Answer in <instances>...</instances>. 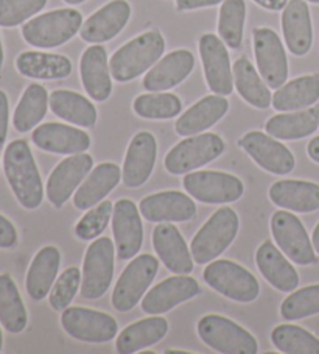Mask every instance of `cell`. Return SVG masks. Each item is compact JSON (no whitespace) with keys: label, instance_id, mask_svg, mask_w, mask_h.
Masks as SVG:
<instances>
[{"label":"cell","instance_id":"1","mask_svg":"<svg viewBox=\"0 0 319 354\" xmlns=\"http://www.w3.org/2000/svg\"><path fill=\"white\" fill-rule=\"evenodd\" d=\"M3 170L17 201L26 209L39 207L44 198V187L27 140L16 139L8 144L3 155Z\"/></svg>","mask_w":319,"mask_h":354},{"label":"cell","instance_id":"2","mask_svg":"<svg viewBox=\"0 0 319 354\" xmlns=\"http://www.w3.org/2000/svg\"><path fill=\"white\" fill-rule=\"evenodd\" d=\"M165 50V41L159 32H146L126 42L115 52L109 69L115 82H131L155 66Z\"/></svg>","mask_w":319,"mask_h":354},{"label":"cell","instance_id":"3","mask_svg":"<svg viewBox=\"0 0 319 354\" xmlns=\"http://www.w3.org/2000/svg\"><path fill=\"white\" fill-rule=\"evenodd\" d=\"M83 26V16L73 8L53 10L39 15L22 26V36L30 46L53 48L66 44Z\"/></svg>","mask_w":319,"mask_h":354},{"label":"cell","instance_id":"4","mask_svg":"<svg viewBox=\"0 0 319 354\" xmlns=\"http://www.w3.org/2000/svg\"><path fill=\"white\" fill-rule=\"evenodd\" d=\"M238 227L240 222L232 207L224 206L213 212L190 243V252L196 264H209L223 254L234 242Z\"/></svg>","mask_w":319,"mask_h":354},{"label":"cell","instance_id":"5","mask_svg":"<svg viewBox=\"0 0 319 354\" xmlns=\"http://www.w3.org/2000/svg\"><path fill=\"white\" fill-rule=\"evenodd\" d=\"M202 278L218 294L238 303H251L260 295V284L254 274L228 259L209 262Z\"/></svg>","mask_w":319,"mask_h":354},{"label":"cell","instance_id":"6","mask_svg":"<svg viewBox=\"0 0 319 354\" xmlns=\"http://www.w3.org/2000/svg\"><path fill=\"white\" fill-rule=\"evenodd\" d=\"M198 335L207 346L223 354H255L259 351L253 334L218 314L202 317L198 322Z\"/></svg>","mask_w":319,"mask_h":354},{"label":"cell","instance_id":"7","mask_svg":"<svg viewBox=\"0 0 319 354\" xmlns=\"http://www.w3.org/2000/svg\"><path fill=\"white\" fill-rule=\"evenodd\" d=\"M224 142L218 134H196L181 140L165 156V169L173 175H186L200 169L222 155Z\"/></svg>","mask_w":319,"mask_h":354},{"label":"cell","instance_id":"8","mask_svg":"<svg viewBox=\"0 0 319 354\" xmlns=\"http://www.w3.org/2000/svg\"><path fill=\"white\" fill-rule=\"evenodd\" d=\"M159 270V259L140 254L126 266L113 292V306L119 313H130L142 300Z\"/></svg>","mask_w":319,"mask_h":354},{"label":"cell","instance_id":"9","mask_svg":"<svg viewBox=\"0 0 319 354\" xmlns=\"http://www.w3.org/2000/svg\"><path fill=\"white\" fill-rule=\"evenodd\" d=\"M182 186L190 197L207 205L232 203L240 200L244 194V185L240 178L218 170L187 174Z\"/></svg>","mask_w":319,"mask_h":354},{"label":"cell","instance_id":"10","mask_svg":"<svg viewBox=\"0 0 319 354\" xmlns=\"http://www.w3.org/2000/svg\"><path fill=\"white\" fill-rule=\"evenodd\" d=\"M114 243L109 237H98L89 245L83 262L81 297L97 300L106 294L114 277Z\"/></svg>","mask_w":319,"mask_h":354},{"label":"cell","instance_id":"11","mask_svg":"<svg viewBox=\"0 0 319 354\" xmlns=\"http://www.w3.org/2000/svg\"><path fill=\"white\" fill-rule=\"evenodd\" d=\"M61 325L70 337L88 344H106L119 331L114 317L89 308H69L63 310Z\"/></svg>","mask_w":319,"mask_h":354},{"label":"cell","instance_id":"12","mask_svg":"<svg viewBox=\"0 0 319 354\" xmlns=\"http://www.w3.org/2000/svg\"><path fill=\"white\" fill-rule=\"evenodd\" d=\"M271 233L278 247L298 266H310L316 262V254L307 230L291 212L278 211L271 217Z\"/></svg>","mask_w":319,"mask_h":354},{"label":"cell","instance_id":"13","mask_svg":"<svg viewBox=\"0 0 319 354\" xmlns=\"http://www.w3.org/2000/svg\"><path fill=\"white\" fill-rule=\"evenodd\" d=\"M254 53L260 75L269 88L279 89L288 78V59L284 44L271 28L254 30Z\"/></svg>","mask_w":319,"mask_h":354},{"label":"cell","instance_id":"14","mask_svg":"<svg viewBox=\"0 0 319 354\" xmlns=\"http://www.w3.org/2000/svg\"><path fill=\"white\" fill-rule=\"evenodd\" d=\"M238 145L253 158L257 166L274 175H287L294 170L296 160L284 144L271 134L249 131L238 140Z\"/></svg>","mask_w":319,"mask_h":354},{"label":"cell","instance_id":"15","mask_svg":"<svg viewBox=\"0 0 319 354\" xmlns=\"http://www.w3.org/2000/svg\"><path fill=\"white\" fill-rule=\"evenodd\" d=\"M200 55L204 67L207 86L218 95H229L234 91V74L224 41L207 33L200 39Z\"/></svg>","mask_w":319,"mask_h":354},{"label":"cell","instance_id":"16","mask_svg":"<svg viewBox=\"0 0 319 354\" xmlns=\"http://www.w3.org/2000/svg\"><path fill=\"white\" fill-rule=\"evenodd\" d=\"M94 166V158L88 153H77L61 161L47 181V198L50 203L61 209L66 205L77 187L90 174Z\"/></svg>","mask_w":319,"mask_h":354},{"label":"cell","instance_id":"17","mask_svg":"<svg viewBox=\"0 0 319 354\" xmlns=\"http://www.w3.org/2000/svg\"><path fill=\"white\" fill-rule=\"evenodd\" d=\"M113 233L115 250L120 261L133 259L144 242V227L140 212L131 200L124 198L114 205L113 211Z\"/></svg>","mask_w":319,"mask_h":354},{"label":"cell","instance_id":"18","mask_svg":"<svg viewBox=\"0 0 319 354\" xmlns=\"http://www.w3.org/2000/svg\"><path fill=\"white\" fill-rule=\"evenodd\" d=\"M139 211L148 222H188L196 216V205L180 191H164L145 197Z\"/></svg>","mask_w":319,"mask_h":354},{"label":"cell","instance_id":"19","mask_svg":"<svg viewBox=\"0 0 319 354\" xmlns=\"http://www.w3.org/2000/svg\"><path fill=\"white\" fill-rule=\"evenodd\" d=\"M131 16V7L126 0H113L95 11L88 21H86L79 36L90 44H100L115 38L122 30L126 27Z\"/></svg>","mask_w":319,"mask_h":354},{"label":"cell","instance_id":"20","mask_svg":"<svg viewBox=\"0 0 319 354\" xmlns=\"http://www.w3.org/2000/svg\"><path fill=\"white\" fill-rule=\"evenodd\" d=\"M200 294V286L196 279L180 274L164 279L155 286L148 294L144 295L142 310L145 314L161 315L173 309L177 304L192 300Z\"/></svg>","mask_w":319,"mask_h":354},{"label":"cell","instance_id":"21","mask_svg":"<svg viewBox=\"0 0 319 354\" xmlns=\"http://www.w3.org/2000/svg\"><path fill=\"white\" fill-rule=\"evenodd\" d=\"M32 139L38 149L58 155L84 153L90 147V138L86 131L58 122L36 127Z\"/></svg>","mask_w":319,"mask_h":354},{"label":"cell","instance_id":"22","mask_svg":"<svg viewBox=\"0 0 319 354\" xmlns=\"http://www.w3.org/2000/svg\"><path fill=\"white\" fill-rule=\"evenodd\" d=\"M153 247L170 272L188 274L193 270V256L182 234L173 223H159L153 231Z\"/></svg>","mask_w":319,"mask_h":354},{"label":"cell","instance_id":"23","mask_svg":"<svg viewBox=\"0 0 319 354\" xmlns=\"http://www.w3.org/2000/svg\"><path fill=\"white\" fill-rule=\"evenodd\" d=\"M157 155L156 138L148 131L137 133L131 139L124 162V185L126 187L144 186L153 174Z\"/></svg>","mask_w":319,"mask_h":354},{"label":"cell","instance_id":"24","mask_svg":"<svg viewBox=\"0 0 319 354\" xmlns=\"http://www.w3.org/2000/svg\"><path fill=\"white\" fill-rule=\"evenodd\" d=\"M195 67V57L190 50H175L146 72L144 77V88L150 93H162L177 86L192 74Z\"/></svg>","mask_w":319,"mask_h":354},{"label":"cell","instance_id":"25","mask_svg":"<svg viewBox=\"0 0 319 354\" xmlns=\"http://www.w3.org/2000/svg\"><path fill=\"white\" fill-rule=\"evenodd\" d=\"M79 74L90 99L104 102L111 97L113 82L106 48L98 44L86 48L79 61Z\"/></svg>","mask_w":319,"mask_h":354},{"label":"cell","instance_id":"26","mask_svg":"<svg viewBox=\"0 0 319 354\" xmlns=\"http://www.w3.org/2000/svg\"><path fill=\"white\" fill-rule=\"evenodd\" d=\"M282 32L285 44L293 55L304 57L313 44V27L305 0H290L282 13Z\"/></svg>","mask_w":319,"mask_h":354},{"label":"cell","instance_id":"27","mask_svg":"<svg viewBox=\"0 0 319 354\" xmlns=\"http://www.w3.org/2000/svg\"><path fill=\"white\" fill-rule=\"evenodd\" d=\"M255 262L260 273L269 284L284 294L293 292L299 286V274L282 250L273 245L271 241L263 242L255 253Z\"/></svg>","mask_w":319,"mask_h":354},{"label":"cell","instance_id":"28","mask_svg":"<svg viewBox=\"0 0 319 354\" xmlns=\"http://www.w3.org/2000/svg\"><path fill=\"white\" fill-rule=\"evenodd\" d=\"M269 198L284 209L309 214L319 209V185L302 180H282L269 187Z\"/></svg>","mask_w":319,"mask_h":354},{"label":"cell","instance_id":"29","mask_svg":"<svg viewBox=\"0 0 319 354\" xmlns=\"http://www.w3.org/2000/svg\"><path fill=\"white\" fill-rule=\"evenodd\" d=\"M229 109L224 95H207L193 106H190L176 122V133L180 136H195L206 131L222 120Z\"/></svg>","mask_w":319,"mask_h":354},{"label":"cell","instance_id":"30","mask_svg":"<svg viewBox=\"0 0 319 354\" xmlns=\"http://www.w3.org/2000/svg\"><path fill=\"white\" fill-rule=\"evenodd\" d=\"M120 178L122 170L117 164H100L94 170H90L88 178L78 187V191L73 195V205L79 211L90 209L92 206L100 203L104 197H108L111 191H114L120 183Z\"/></svg>","mask_w":319,"mask_h":354},{"label":"cell","instance_id":"31","mask_svg":"<svg viewBox=\"0 0 319 354\" xmlns=\"http://www.w3.org/2000/svg\"><path fill=\"white\" fill-rule=\"evenodd\" d=\"M319 128V108L310 106L299 111H288L273 115L267 122L265 130L273 138L280 140L304 139Z\"/></svg>","mask_w":319,"mask_h":354},{"label":"cell","instance_id":"32","mask_svg":"<svg viewBox=\"0 0 319 354\" xmlns=\"http://www.w3.org/2000/svg\"><path fill=\"white\" fill-rule=\"evenodd\" d=\"M19 74L36 80H61L72 74V61L64 55L23 52L16 58Z\"/></svg>","mask_w":319,"mask_h":354},{"label":"cell","instance_id":"33","mask_svg":"<svg viewBox=\"0 0 319 354\" xmlns=\"http://www.w3.org/2000/svg\"><path fill=\"white\" fill-rule=\"evenodd\" d=\"M168 333V323L162 317H150L126 326L119 334L115 350L120 354H133L161 342Z\"/></svg>","mask_w":319,"mask_h":354},{"label":"cell","instance_id":"34","mask_svg":"<svg viewBox=\"0 0 319 354\" xmlns=\"http://www.w3.org/2000/svg\"><path fill=\"white\" fill-rule=\"evenodd\" d=\"M61 253L57 247H44L36 253L32 266L27 273V292L33 300H44L48 295L52 286L55 284V278L59 272Z\"/></svg>","mask_w":319,"mask_h":354},{"label":"cell","instance_id":"35","mask_svg":"<svg viewBox=\"0 0 319 354\" xmlns=\"http://www.w3.org/2000/svg\"><path fill=\"white\" fill-rule=\"evenodd\" d=\"M319 100V75H304L282 84L273 95L274 109L282 113L310 108Z\"/></svg>","mask_w":319,"mask_h":354},{"label":"cell","instance_id":"36","mask_svg":"<svg viewBox=\"0 0 319 354\" xmlns=\"http://www.w3.org/2000/svg\"><path fill=\"white\" fill-rule=\"evenodd\" d=\"M52 113L73 125L92 128L97 122V109L86 97L67 89L53 91L48 97Z\"/></svg>","mask_w":319,"mask_h":354},{"label":"cell","instance_id":"37","mask_svg":"<svg viewBox=\"0 0 319 354\" xmlns=\"http://www.w3.org/2000/svg\"><path fill=\"white\" fill-rule=\"evenodd\" d=\"M234 78L235 88L244 102L259 109L269 108L273 103L269 86L262 80L259 72L255 71V67L246 57H242L235 61Z\"/></svg>","mask_w":319,"mask_h":354},{"label":"cell","instance_id":"38","mask_svg":"<svg viewBox=\"0 0 319 354\" xmlns=\"http://www.w3.org/2000/svg\"><path fill=\"white\" fill-rule=\"evenodd\" d=\"M27 309L17 286L10 274H0V323L11 334H19L27 328Z\"/></svg>","mask_w":319,"mask_h":354},{"label":"cell","instance_id":"39","mask_svg":"<svg viewBox=\"0 0 319 354\" xmlns=\"http://www.w3.org/2000/svg\"><path fill=\"white\" fill-rule=\"evenodd\" d=\"M48 108V94L42 84L33 83L23 91L14 109L13 125L19 133H27L46 118Z\"/></svg>","mask_w":319,"mask_h":354},{"label":"cell","instance_id":"40","mask_svg":"<svg viewBox=\"0 0 319 354\" xmlns=\"http://www.w3.org/2000/svg\"><path fill=\"white\" fill-rule=\"evenodd\" d=\"M273 345L285 354H319V339L296 325H279L271 333Z\"/></svg>","mask_w":319,"mask_h":354},{"label":"cell","instance_id":"41","mask_svg":"<svg viewBox=\"0 0 319 354\" xmlns=\"http://www.w3.org/2000/svg\"><path fill=\"white\" fill-rule=\"evenodd\" d=\"M244 19H246L244 0H224L218 16V35L222 36L224 44L234 50L242 46Z\"/></svg>","mask_w":319,"mask_h":354},{"label":"cell","instance_id":"42","mask_svg":"<svg viewBox=\"0 0 319 354\" xmlns=\"http://www.w3.org/2000/svg\"><path fill=\"white\" fill-rule=\"evenodd\" d=\"M133 108L144 119H173L182 111V103L175 94H142L134 100Z\"/></svg>","mask_w":319,"mask_h":354},{"label":"cell","instance_id":"43","mask_svg":"<svg viewBox=\"0 0 319 354\" xmlns=\"http://www.w3.org/2000/svg\"><path fill=\"white\" fill-rule=\"evenodd\" d=\"M280 314L288 322L319 314V284L307 286V288L293 292L282 303Z\"/></svg>","mask_w":319,"mask_h":354},{"label":"cell","instance_id":"44","mask_svg":"<svg viewBox=\"0 0 319 354\" xmlns=\"http://www.w3.org/2000/svg\"><path fill=\"white\" fill-rule=\"evenodd\" d=\"M114 211V205L109 200H103L94 209L86 212L81 221L77 223L75 234L81 241H92L100 236L106 230L111 214Z\"/></svg>","mask_w":319,"mask_h":354},{"label":"cell","instance_id":"45","mask_svg":"<svg viewBox=\"0 0 319 354\" xmlns=\"http://www.w3.org/2000/svg\"><path fill=\"white\" fill-rule=\"evenodd\" d=\"M47 0H0V27H17L44 8Z\"/></svg>","mask_w":319,"mask_h":354},{"label":"cell","instance_id":"46","mask_svg":"<svg viewBox=\"0 0 319 354\" xmlns=\"http://www.w3.org/2000/svg\"><path fill=\"white\" fill-rule=\"evenodd\" d=\"M79 286H81V272L77 267L67 268L53 284L50 297H48L50 306L55 310H64L75 298Z\"/></svg>","mask_w":319,"mask_h":354},{"label":"cell","instance_id":"47","mask_svg":"<svg viewBox=\"0 0 319 354\" xmlns=\"http://www.w3.org/2000/svg\"><path fill=\"white\" fill-rule=\"evenodd\" d=\"M17 243V231L7 217L0 214V248H13Z\"/></svg>","mask_w":319,"mask_h":354},{"label":"cell","instance_id":"48","mask_svg":"<svg viewBox=\"0 0 319 354\" xmlns=\"http://www.w3.org/2000/svg\"><path fill=\"white\" fill-rule=\"evenodd\" d=\"M8 119H10V108H8V97L3 91H0V149L5 145L8 134Z\"/></svg>","mask_w":319,"mask_h":354},{"label":"cell","instance_id":"49","mask_svg":"<svg viewBox=\"0 0 319 354\" xmlns=\"http://www.w3.org/2000/svg\"><path fill=\"white\" fill-rule=\"evenodd\" d=\"M224 2V0H176V7L180 11H188V10H198L204 7H213Z\"/></svg>","mask_w":319,"mask_h":354},{"label":"cell","instance_id":"50","mask_svg":"<svg viewBox=\"0 0 319 354\" xmlns=\"http://www.w3.org/2000/svg\"><path fill=\"white\" fill-rule=\"evenodd\" d=\"M257 5H260L269 11H280L287 7L288 0H254Z\"/></svg>","mask_w":319,"mask_h":354},{"label":"cell","instance_id":"51","mask_svg":"<svg viewBox=\"0 0 319 354\" xmlns=\"http://www.w3.org/2000/svg\"><path fill=\"white\" fill-rule=\"evenodd\" d=\"M307 153H309L310 160H313L315 162L319 164V136L313 138L309 145H307Z\"/></svg>","mask_w":319,"mask_h":354},{"label":"cell","instance_id":"52","mask_svg":"<svg viewBox=\"0 0 319 354\" xmlns=\"http://www.w3.org/2000/svg\"><path fill=\"white\" fill-rule=\"evenodd\" d=\"M311 243H313V248H315V252L319 254V223L313 230V234H311Z\"/></svg>","mask_w":319,"mask_h":354},{"label":"cell","instance_id":"53","mask_svg":"<svg viewBox=\"0 0 319 354\" xmlns=\"http://www.w3.org/2000/svg\"><path fill=\"white\" fill-rule=\"evenodd\" d=\"M3 64V47H2V39H0V67Z\"/></svg>","mask_w":319,"mask_h":354},{"label":"cell","instance_id":"54","mask_svg":"<svg viewBox=\"0 0 319 354\" xmlns=\"http://www.w3.org/2000/svg\"><path fill=\"white\" fill-rule=\"evenodd\" d=\"M66 3H69V5H78V3H83L84 0H64Z\"/></svg>","mask_w":319,"mask_h":354},{"label":"cell","instance_id":"55","mask_svg":"<svg viewBox=\"0 0 319 354\" xmlns=\"http://www.w3.org/2000/svg\"><path fill=\"white\" fill-rule=\"evenodd\" d=\"M2 346H3V334H2V329H0V351H2Z\"/></svg>","mask_w":319,"mask_h":354},{"label":"cell","instance_id":"56","mask_svg":"<svg viewBox=\"0 0 319 354\" xmlns=\"http://www.w3.org/2000/svg\"><path fill=\"white\" fill-rule=\"evenodd\" d=\"M309 2H311V3H319V0H309Z\"/></svg>","mask_w":319,"mask_h":354}]
</instances>
